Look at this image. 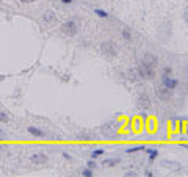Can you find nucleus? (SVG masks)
Returning a JSON list of instances; mask_svg holds the SVG:
<instances>
[{
  "mask_svg": "<svg viewBox=\"0 0 188 177\" xmlns=\"http://www.w3.org/2000/svg\"><path fill=\"white\" fill-rule=\"evenodd\" d=\"M63 157H64L66 160H69V162H70V160H72V157H70V155H69L67 152H63Z\"/></svg>",
  "mask_w": 188,
  "mask_h": 177,
  "instance_id": "5701e85b",
  "label": "nucleus"
},
{
  "mask_svg": "<svg viewBox=\"0 0 188 177\" xmlns=\"http://www.w3.org/2000/svg\"><path fill=\"white\" fill-rule=\"evenodd\" d=\"M155 94H157V97L160 100H169L171 96H173V91L168 89V88H164L163 85H160V86H155Z\"/></svg>",
  "mask_w": 188,
  "mask_h": 177,
  "instance_id": "20e7f679",
  "label": "nucleus"
},
{
  "mask_svg": "<svg viewBox=\"0 0 188 177\" xmlns=\"http://www.w3.org/2000/svg\"><path fill=\"white\" fill-rule=\"evenodd\" d=\"M121 35H122V38H124L126 41H132V32H130L129 28H122Z\"/></svg>",
  "mask_w": 188,
  "mask_h": 177,
  "instance_id": "4468645a",
  "label": "nucleus"
},
{
  "mask_svg": "<svg viewBox=\"0 0 188 177\" xmlns=\"http://www.w3.org/2000/svg\"><path fill=\"white\" fill-rule=\"evenodd\" d=\"M79 140L89 141V140H94V136H92V133H86V132H83V133H80V135H79Z\"/></svg>",
  "mask_w": 188,
  "mask_h": 177,
  "instance_id": "2eb2a0df",
  "label": "nucleus"
},
{
  "mask_svg": "<svg viewBox=\"0 0 188 177\" xmlns=\"http://www.w3.org/2000/svg\"><path fill=\"white\" fill-rule=\"evenodd\" d=\"M74 0H61V3H64V5H70Z\"/></svg>",
  "mask_w": 188,
  "mask_h": 177,
  "instance_id": "b1692460",
  "label": "nucleus"
},
{
  "mask_svg": "<svg viewBox=\"0 0 188 177\" xmlns=\"http://www.w3.org/2000/svg\"><path fill=\"white\" fill-rule=\"evenodd\" d=\"M161 85H163L164 88L174 91L176 86L179 85V80H177V79H173L171 75H161Z\"/></svg>",
  "mask_w": 188,
  "mask_h": 177,
  "instance_id": "39448f33",
  "label": "nucleus"
},
{
  "mask_svg": "<svg viewBox=\"0 0 188 177\" xmlns=\"http://www.w3.org/2000/svg\"><path fill=\"white\" fill-rule=\"evenodd\" d=\"M126 175H127V177H135V175H136V174H135V172H133V171H132V172H127V174H126Z\"/></svg>",
  "mask_w": 188,
  "mask_h": 177,
  "instance_id": "a878e982",
  "label": "nucleus"
},
{
  "mask_svg": "<svg viewBox=\"0 0 188 177\" xmlns=\"http://www.w3.org/2000/svg\"><path fill=\"white\" fill-rule=\"evenodd\" d=\"M144 147L146 146H143V144H141V146H132V147H129L126 150V152L127 154H135V152H138V150H144Z\"/></svg>",
  "mask_w": 188,
  "mask_h": 177,
  "instance_id": "f8f14e48",
  "label": "nucleus"
},
{
  "mask_svg": "<svg viewBox=\"0 0 188 177\" xmlns=\"http://www.w3.org/2000/svg\"><path fill=\"white\" fill-rule=\"evenodd\" d=\"M61 32H63L66 36H75L77 32H79L75 20H66V22L61 25Z\"/></svg>",
  "mask_w": 188,
  "mask_h": 177,
  "instance_id": "7ed1b4c3",
  "label": "nucleus"
},
{
  "mask_svg": "<svg viewBox=\"0 0 188 177\" xmlns=\"http://www.w3.org/2000/svg\"><path fill=\"white\" fill-rule=\"evenodd\" d=\"M104 152H105L104 149H96V150H92V152H91V158H96V157H100V155H102Z\"/></svg>",
  "mask_w": 188,
  "mask_h": 177,
  "instance_id": "dca6fc26",
  "label": "nucleus"
},
{
  "mask_svg": "<svg viewBox=\"0 0 188 177\" xmlns=\"http://www.w3.org/2000/svg\"><path fill=\"white\" fill-rule=\"evenodd\" d=\"M28 133H30L32 136H36V138H44V136H45V133H44L42 130L36 129V127H28Z\"/></svg>",
  "mask_w": 188,
  "mask_h": 177,
  "instance_id": "9d476101",
  "label": "nucleus"
},
{
  "mask_svg": "<svg viewBox=\"0 0 188 177\" xmlns=\"http://www.w3.org/2000/svg\"><path fill=\"white\" fill-rule=\"evenodd\" d=\"M143 63H146V64L151 66V67H157V64H158V58H157L154 54H146L144 58H143Z\"/></svg>",
  "mask_w": 188,
  "mask_h": 177,
  "instance_id": "0eeeda50",
  "label": "nucleus"
},
{
  "mask_svg": "<svg viewBox=\"0 0 188 177\" xmlns=\"http://www.w3.org/2000/svg\"><path fill=\"white\" fill-rule=\"evenodd\" d=\"M42 20H44L45 24H53V22L57 20V14H55V11H52V10L44 11V14H42Z\"/></svg>",
  "mask_w": 188,
  "mask_h": 177,
  "instance_id": "6e6552de",
  "label": "nucleus"
},
{
  "mask_svg": "<svg viewBox=\"0 0 188 177\" xmlns=\"http://www.w3.org/2000/svg\"><path fill=\"white\" fill-rule=\"evenodd\" d=\"M10 121V116L5 113V111H2V110H0V122H3V124H6Z\"/></svg>",
  "mask_w": 188,
  "mask_h": 177,
  "instance_id": "a211bd4d",
  "label": "nucleus"
},
{
  "mask_svg": "<svg viewBox=\"0 0 188 177\" xmlns=\"http://www.w3.org/2000/svg\"><path fill=\"white\" fill-rule=\"evenodd\" d=\"M82 175H85V177H92V175H94V172H92V169H91V168H86V169H83V171H82Z\"/></svg>",
  "mask_w": 188,
  "mask_h": 177,
  "instance_id": "6ab92c4d",
  "label": "nucleus"
},
{
  "mask_svg": "<svg viewBox=\"0 0 188 177\" xmlns=\"http://www.w3.org/2000/svg\"><path fill=\"white\" fill-rule=\"evenodd\" d=\"M100 52L107 58H114L118 55V47H116V44L113 41H104L100 44Z\"/></svg>",
  "mask_w": 188,
  "mask_h": 177,
  "instance_id": "f03ea898",
  "label": "nucleus"
},
{
  "mask_svg": "<svg viewBox=\"0 0 188 177\" xmlns=\"http://www.w3.org/2000/svg\"><path fill=\"white\" fill-rule=\"evenodd\" d=\"M136 74H138V79H141V80H152L155 77V67H151L146 63L141 61V64L136 69Z\"/></svg>",
  "mask_w": 188,
  "mask_h": 177,
  "instance_id": "f257e3e1",
  "label": "nucleus"
},
{
  "mask_svg": "<svg viewBox=\"0 0 188 177\" xmlns=\"http://www.w3.org/2000/svg\"><path fill=\"white\" fill-rule=\"evenodd\" d=\"M138 107L141 110H144V111L151 108V99H149L147 94H139V97H138Z\"/></svg>",
  "mask_w": 188,
  "mask_h": 177,
  "instance_id": "423d86ee",
  "label": "nucleus"
},
{
  "mask_svg": "<svg viewBox=\"0 0 188 177\" xmlns=\"http://www.w3.org/2000/svg\"><path fill=\"white\" fill-rule=\"evenodd\" d=\"M183 19H185V22L188 24V5H186V8H185V13H183Z\"/></svg>",
  "mask_w": 188,
  "mask_h": 177,
  "instance_id": "412c9836",
  "label": "nucleus"
},
{
  "mask_svg": "<svg viewBox=\"0 0 188 177\" xmlns=\"http://www.w3.org/2000/svg\"><path fill=\"white\" fill-rule=\"evenodd\" d=\"M88 168L94 169V168H96V162H92V160H89V162H88Z\"/></svg>",
  "mask_w": 188,
  "mask_h": 177,
  "instance_id": "4be33fe9",
  "label": "nucleus"
},
{
  "mask_svg": "<svg viewBox=\"0 0 188 177\" xmlns=\"http://www.w3.org/2000/svg\"><path fill=\"white\" fill-rule=\"evenodd\" d=\"M146 175H147V177H152L154 172H152V171H146Z\"/></svg>",
  "mask_w": 188,
  "mask_h": 177,
  "instance_id": "bb28decb",
  "label": "nucleus"
},
{
  "mask_svg": "<svg viewBox=\"0 0 188 177\" xmlns=\"http://www.w3.org/2000/svg\"><path fill=\"white\" fill-rule=\"evenodd\" d=\"M19 2H22V3H33V2H36V0H19Z\"/></svg>",
  "mask_w": 188,
  "mask_h": 177,
  "instance_id": "393cba45",
  "label": "nucleus"
},
{
  "mask_svg": "<svg viewBox=\"0 0 188 177\" xmlns=\"http://www.w3.org/2000/svg\"><path fill=\"white\" fill-rule=\"evenodd\" d=\"M144 152L149 155V162H154L158 157V150L157 149H147V147H144Z\"/></svg>",
  "mask_w": 188,
  "mask_h": 177,
  "instance_id": "9b49d317",
  "label": "nucleus"
},
{
  "mask_svg": "<svg viewBox=\"0 0 188 177\" xmlns=\"http://www.w3.org/2000/svg\"><path fill=\"white\" fill-rule=\"evenodd\" d=\"M94 14H97L99 17H108V13L104 11V10H100V8H96V10H94Z\"/></svg>",
  "mask_w": 188,
  "mask_h": 177,
  "instance_id": "f3484780",
  "label": "nucleus"
},
{
  "mask_svg": "<svg viewBox=\"0 0 188 177\" xmlns=\"http://www.w3.org/2000/svg\"><path fill=\"white\" fill-rule=\"evenodd\" d=\"M30 162L35 163V165H42V163L47 162V157H45L44 154H33V155L30 157Z\"/></svg>",
  "mask_w": 188,
  "mask_h": 177,
  "instance_id": "1a4fd4ad",
  "label": "nucleus"
},
{
  "mask_svg": "<svg viewBox=\"0 0 188 177\" xmlns=\"http://www.w3.org/2000/svg\"><path fill=\"white\" fill-rule=\"evenodd\" d=\"M0 133H3V130H2V129H0Z\"/></svg>",
  "mask_w": 188,
  "mask_h": 177,
  "instance_id": "cd10ccee",
  "label": "nucleus"
},
{
  "mask_svg": "<svg viewBox=\"0 0 188 177\" xmlns=\"http://www.w3.org/2000/svg\"><path fill=\"white\" fill-rule=\"evenodd\" d=\"M118 163H119V160H118V158H108V160L104 162V165L108 166V168H113V166H116Z\"/></svg>",
  "mask_w": 188,
  "mask_h": 177,
  "instance_id": "ddd939ff",
  "label": "nucleus"
},
{
  "mask_svg": "<svg viewBox=\"0 0 188 177\" xmlns=\"http://www.w3.org/2000/svg\"><path fill=\"white\" fill-rule=\"evenodd\" d=\"M173 74V67H169V66H164L163 67V74L161 75H171Z\"/></svg>",
  "mask_w": 188,
  "mask_h": 177,
  "instance_id": "aec40b11",
  "label": "nucleus"
}]
</instances>
